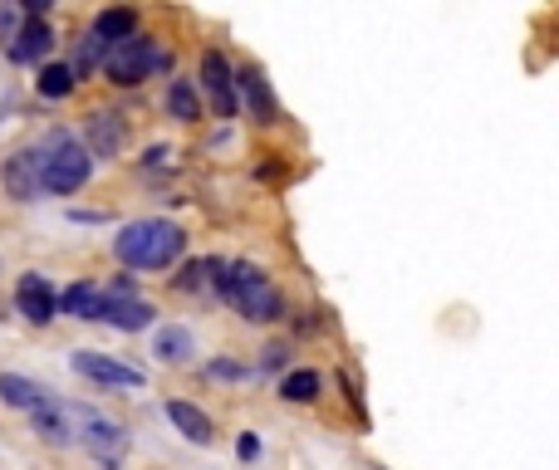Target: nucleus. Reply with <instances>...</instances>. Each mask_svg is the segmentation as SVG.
I'll return each mask as SVG.
<instances>
[{
    "mask_svg": "<svg viewBox=\"0 0 559 470\" xmlns=\"http://www.w3.org/2000/svg\"><path fill=\"white\" fill-rule=\"evenodd\" d=\"M236 451H241V461H261V436L246 432L241 442H236Z\"/></svg>",
    "mask_w": 559,
    "mask_h": 470,
    "instance_id": "25",
    "label": "nucleus"
},
{
    "mask_svg": "<svg viewBox=\"0 0 559 470\" xmlns=\"http://www.w3.org/2000/svg\"><path fill=\"white\" fill-rule=\"evenodd\" d=\"M29 422H35V432L45 436V442L74 446V417H69V402H55V397H49L39 412H29Z\"/></svg>",
    "mask_w": 559,
    "mask_h": 470,
    "instance_id": "13",
    "label": "nucleus"
},
{
    "mask_svg": "<svg viewBox=\"0 0 559 470\" xmlns=\"http://www.w3.org/2000/svg\"><path fill=\"white\" fill-rule=\"evenodd\" d=\"M0 182H5V192L15 196V202H35V196H39V153H35V147L10 153L5 167H0Z\"/></svg>",
    "mask_w": 559,
    "mask_h": 470,
    "instance_id": "10",
    "label": "nucleus"
},
{
    "mask_svg": "<svg viewBox=\"0 0 559 470\" xmlns=\"http://www.w3.org/2000/svg\"><path fill=\"white\" fill-rule=\"evenodd\" d=\"M167 64V55L153 45L147 35H133V39H123V45H114L108 49V59H104V74H108V84H118V88H133V84H143L153 69H163Z\"/></svg>",
    "mask_w": 559,
    "mask_h": 470,
    "instance_id": "4",
    "label": "nucleus"
},
{
    "mask_svg": "<svg viewBox=\"0 0 559 470\" xmlns=\"http://www.w3.org/2000/svg\"><path fill=\"white\" fill-rule=\"evenodd\" d=\"M69 363H74L79 377H88V383H98V387H143L147 383L138 367L118 363V358H108V353H94V348H79Z\"/></svg>",
    "mask_w": 559,
    "mask_h": 470,
    "instance_id": "5",
    "label": "nucleus"
},
{
    "mask_svg": "<svg viewBox=\"0 0 559 470\" xmlns=\"http://www.w3.org/2000/svg\"><path fill=\"white\" fill-rule=\"evenodd\" d=\"M177 285H182V289H202V285H206V269H202V260H192V265H182V275H177Z\"/></svg>",
    "mask_w": 559,
    "mask_h": 470,
    "instance_id": "23",
    "label": "nucleus"
},
{
    "mask_svg": "<svg viewBox=\"0 0 559 470\" xmlns=\"http://www.w3.org/2000/svg\"><path fill=\"white\" fill-rule=\"evenodd\" d=\"M241 98L255 113V123H271L275 118V94H271V84H265L261 69H241V74H236V104H241Z\"/></svg>",
    "mask_w": 559,
    "mask_h": 470,
    "instance_id": "12",
    "label": "nucleus"
},
{
    "mask_svg": "<svg viewBox=\"0 0 559 470\" xmlns=\"http://www.w3.org/2000/svg\"><path fill=\"white\" fill-rule=\"evenodd\" d=\"M15 309H20V318H29V324H49V318L59 314V294H55V285H49L45 275H20L15 279Z\"/></svg>",
    "mask_w": 559,
    "mask_h": 470,
    "instance_id": "7",
    "label": "nucleus"
},
{
    "mask_svg": "<svg viewBox=\"0 0 559 470\" xmlns=\"http://www.w3.org/2000/svg\"><path fill=\"white\" fill-rule=\"evenodd\" d=\"M74 69L69 64H45L39 69V79H35V88H39V98H69L74 94Z\"/></svg>",
    "mask_w": 559,
    "mask_h": 470,
    "instance_id": "21",
    "label": "nucleus"
},
{
    "mask_svg": "<svg viewBox=\"0 0 559 470\" xmlns=\"http://www.w3.org/2000/svg\"><path fill=\"white\" fill-rule=\"evenodd\" d=\"M15 29H20V10L15 5H0V39H15Z\"/></svg>",
    "mask_w": 559,
    "mask_h": 470,
    "instance_id": "24",
    "label": "nucleus"
},
{
    "mask_svg": "<svg viewBox=\"0 0 559 470\" xmlns=\"http://www.w3.org/2000/svg\"><path fill=\"white\" fill-rule=\"evenodd\" d=\"M88 35H98L104 45H123V39L138 35V15L133 10H98V20H94Z\"/></svg>",
    "mask_w": 559,
    "mask_h": 470,
    "instance_id": "18",
    "label": "nucleus"
},
{
    "mask_svg": "<svg viewBox=\"0 0 559 470\" xmlns=\"http://www.w3.org/2000/svg\"><path fill=\"white\" fill-rule=\"evenodd\" d=\"M98 318H104L108 328H118V334H138V328H147L157 318V309L147 304V299H138V294H104Z\"/></svg>",
    "mask_w": 559,
    "mask_h": 470,
    "instance_id": "9",
    "label": "nucleus"
},
{
    "mask_svg": "<svg viewBox=\"0 0 559 470\" xmlns=\"http://www.w3.org/2000/svg\"><path fill=\"white\" fill-rule=\"evenodd\" d=\"M202 88H206V98H212L216 118H236V74L222 49H206L202 55Z\"/></svg>",
    "mask_w": 559,
    "mask_h": 470,
    "instance_id": "6",
    "label": "nucleus"
},
{
    "mask_svg": "<svg viewBox=\"0 0 559 470\" xmlns=\"http://www.w3.org/2000/svg\"><path fill=\"white\" fill-rule=\"evenodd\" d=\"M182 250H187L182 226L157 221V216L123 226V231L114 236V255H118V265H128V269H167L182 260Z\"/></svg>",
    "mask_w": 559,
    "mask_h": 470,
    "instance_id": "1",
    "label": "nucleus"
},
{
    "mask_svg": "<svg viewBox=\"0 0 559 470\" xmlns=\"http://www.w3.org/2000/svg\"><path fill=\"white\" fill-rule=\"evenodd\" d=\"M35 153H39V192L74 196V192H84L88 177H94V157L84 153V143H79L74 133H49Z\"/></svg>",
    "mask_w": 559,
    "mask_h": 470,
    "instance_id": "2",
    "label": "nucleus"
},
{
    "mask_svg": "<svg viewBox=\"0 0 559 470\" xmlns=\"http://www.w3.org/2000/svg\"><path fill=\"white\" fill-rule=\"evenodd\" d=\"M206 377H222V383H241V377H251V367L231 363V358H216V363H206Z\"/></svg>",
    "mask_w": 559,
    "mask_h": 470,
    "instance_id": "22",
    "label": "nucleus"
},
{
    "mask_svg": "<svg viewBox=\"0 0 559 470\" xmlns=\"http://www.w3.org/2000/svg\"><path fill=\"white\" fill-rule=\"evenodd\" d=\"M0 402L20 407V412H39V407L49 402V393L39 383H29V377H20V373H0Z\"/></svg>",
    "mask_w": 559,
    "mask_h": 470,
    "instance_id": "15",
    "label": "nucleus"
},
{
    "mask_svg": "<svg viewBox=\"0 0 559 470\" xmlns=\"http://www.w3.org/2000/svg\"><path fill=\"white\" fill-rule=\"evenodd\" d=\"M128 143V123L114 113V108H98L84 123V153L88 157H118Z\"/></svg>",
    "mask_w": 559,
    "mask_h": 470,
    "instance_id": "8",
    "label": "nucleus"
},
{
    "mask_svg": "<svg viewBox=\"0 0 559 470\" xmlns=\"http://www.w3.org/2000/svg\"><path fill=\"white\" fill-rule=\"evenodd\" d=\"M167 113H173L177 123H197V118H202V98H197V88L187 84V79H173V88H167Z\"/></svg>",
    "mask_w": 559,
    "mask_h": 470,
    "instance_id": "20",
    "label": "nucleus"
},
{
    "mask_svg": "<svg viewBox=\"0 0 559 470\" xmlns=\"http://www.w3.org/2000/svg\"><path fill=\"white\" fill-rule=\"evenodd\" d=\"M98 309H104V289L88 285V279H79V285H69L59 294V314L69 318H98Z\"/></svg>",
    "mask_w": 559,
    "mask_h": 470,
    "instance_id": "16",
    "label": "nucleus"
},
{
    "mask_svg": "<svg viewBox=\"0 0 559 470\" xmlns=\"http://www.w3.org/2000/svg\"><path fill=\"white\" fill-rule=\"evenodd\" d=\"M49 49H55V29H49L45 20H25V25L15 29V39H10V59H15V64H39Z\"/></svg>",
    "mask_w": 559,
    "mask_h": 470,
    "instance_id": "11",
    "label": "nucleus"
},
{
    "mask_svg": "<svg viewBox=\"0 0 559 470\" xmlns=\"http://www.w3.org/2000/svg\"><path fill=\"white\" fill-rule=\"evenodd\" d=\"M167 422H173L177 432H182L187 442H197V446H206V442L216 436V432H212V417H206L202 407H192V402H177V397L167 402Z\"/></svg>",
    "mask_w": 559,
    "mask_h": 470,
    "instance_id": "14",
    "label": "nucleus"
},
{
    "mask_svg": "<svg viewBox=\"0 0 559 470\" xmlns=\"http://www.w3.org/2000/svg\"><path fill=\"white\" fill-rule=\"evenodd\" d=\"M285 353H289L285 344H271L265 348V358H261V367H285Z\"/></svg>",
    "mask_w": 559,
    "mask_h": 470,
    "instance_id": "26",
    "label": "nucleus"
},
{
    "mask_svg": "<svg viewBox=\"0 0 559 470\" xmlns=\"http://www.w3.org/2000/svg\"><path fill=\"white\" fill-rule=\"evenodd\" d=\"M69 417H74V442L88 446V456H94L104 470H118L123 466V451H128V432L118 422H108V417H98L94 407H69Z\"/></svg>",
    "mask_w": 559,
    "mask_h": 470,
    "instance_id": "3",
    "label": "nucleus"
},
{
    "mask_svg": "<svg viewBox=\"0 0 559 470\" xmlns=\"http://www.w3.org/2000/svg\"><path fill=\"white\" fill-rule=\"evenodd\" d=\"M192 348H197V338H192V328H182V324L157 328V338H153V353L163 358V363H187Z\"/></svg>",
    "mask_w": 559,
    "mask_h": 470,
    "instance_id": "17",
    "label": "nucleus"
},
{
    "mask_svg": "<svg viewBox=\"0 0 559 470\" xmlns=\"http://www.w3.org/2000/svg\"><path fill=\"white\" fill-rule=\"evenodd\" d=\"M319 387H324V377H319L314 367H295V373L280 377V397H285V402H299V407L314 402Z\"/></svg>",
    "mask_w": 559,
    "mask_h": 470,
    "instance_id": "19",
    "label": "nucleus"
}]
</instances>
